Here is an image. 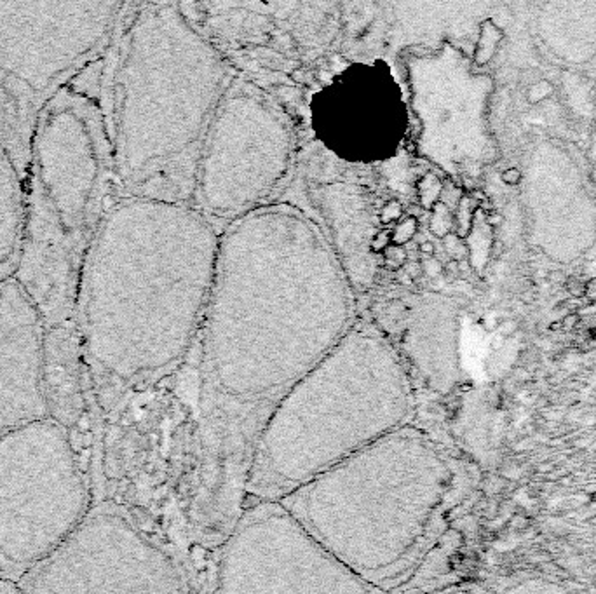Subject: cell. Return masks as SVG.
<instances>
[{"label": "cell", "mask_w": 596, "mask_h": 594, "mask_svg": "<svg viewBox=\"0 0 596 594\" xmlns=\"http://www.w3.org/2000/svg\"><path fill=\"white\" fill-rule=\"evenodd\" d=\"M354 310L356 291L306 210L270 203L223 228L199 333L185 492L194 539L223 542L267 420L349 333Z\"/></svg>", "instance_id": "cell-1"}, {"label": "cell", "mask_w": 596, "mask_h": 594, "mask_svg": "<svg viewBox=\"0 0 596 594\" xmlns=\"http://www.w3.org/2000/svg\"><path fill=\"white\" fill-rule=\"evenodd\" d=\"M220 230L194 204L120 197L106 207L79 290L84 354L117 392L178 370L199 338Z\"/></svg>", "instance_id": "cell-2"}, {"label": "cell", "mask_w": 596, "mask_h": 594, "mask_svg": "<svg viewBox=\"0 0 596 594\" xmlns=\"http://www.w3.org/2000/svg\"><path fill=\"white\" fill-rule=\"evenodd\" d=\"M236 73L178 4H143L112 79L113 173L124 197L194 204L206 134Z\"/></svg>", "instance_id": "cell-3"}, {"label": "cell", "mask_w": 596, "mask_h": 594, "mask_svg": "<svg viewBox=\"0 0 596 594\" xmlns=\"http://www.w3.org/2000/svg\"><path fill=\"white\" fill-rule=\"evenodd\" d=\"M458 479L450 453L408 424L281 504L344 565L391 594L417 573L443 532Z\"/></svg>", "instance_id": "cell-4"}, {"label": "cell", "mask_w": 596, "mask_h": 594, "mask_svg": "<svg viewBox=\"0 0 596 594\" xmlns=\"http://www.w3.org/2000/svg\"><path fill=\"white\" fill-rule=\"evenodd\" d=\"M415 385L373 321H356L267 420L253 453L244 505L281 502L317 476L411 424Z\"/></svg>", "instance_id": "cell-5"}, {"label": "cell", "mask_w": 596, "mask_h": 594, "mask_svg": "<svg viewBox=\"0 0 596 594\" xmlns=\"http://www.w3.org/2000/svg\"><path fill=\"white\" fill-rule=\"evenodd\" d=\"M91 511L68 431L42 418L0 434V568L25 575Z\"/></svg>", "instance_id": "cell-6"}, {"label": "cell", "mask_w": 596, "mask_h": 594, "mask_svg": "<svg viewBox=\"0 0 596 594\" xmlns=\"http://www.w3.org/2000/svg\"><path fill=\"white\" fill-rule=\"evenodd\" d=\"M295 163V133L284 110L253 82L236 77L206 134L194 206L218 228L270 204Z\"/></svg>", "instance_id": "cell-7"}, {"label": "cell", "mask_w": 596, "mask_h": 594, "mask_svg": "<svg viewBox=\"0 0 596 594\" xmlns=\"http://www.w3.org/2000/svg\"><path fill=\"white\" fill-rule=\"evenodd\" d=\"M215 594H387L310 535L281 502H253L218 547Z\"/></svg>", "instance_id": "cell-8"}, {"label": "cell", "mask_w": 596, "mask_h": 594, "mask_svg": "<svg viewBox=\"0 0 596 594\" xmlns=\"http://www.w3.org/2000/svg\"><path fill=\"white\" fill-rule=\"evenodd\" d=\"M18 584L21 594H189L171 551L110 504L93 509Z\"/></svg>", "instance_id": "cell-9"}, {"label": "cell", "mask_w": 596, "mask_h": 594, "mask_svg": "<svg viewBox=\"0 0 596 594\" xmlns=\"http://www.w3.org/2000/svg\"><path fill=\"white\" fill-rule=\"evenodd\" d=\"M323 145L351 164H373L403 142L408 103L393 73L380 65H354L328 84L313 105Z\"/></svg>", "instance_id": "cell-10"}, {"label": "cell", "mask_w": 596, "mask_h": 594, "mask_svg": "<svg viewBox=\"0 0 596 594\" xmlns=\"http://www.w3.org/2000/svg\"><path fill=\"white\" fill-rule=\"evenodd\" d=\"M464 70L462 55L448 44L434 51H411L404 58L408 110L418 124V152L458 178L471 176L478 167L465 142V93L471 80Z\"/></svg>", "instance_id": "cell-11"}, {"label": "cell", "mask_w": 596, "mask_h": 594, "mask_svg": "<svg viewBox=\"0 0 596 594\" xmlns=\"http://www.w3.org/2000/svg\"><path fill=\"white\" fill-rule=\"evenodd\" d=\"M46 323L21 284H0V434L48 418L42 396Z\"/></svg>", "instance_id": "cell-12"}, {"label": "cell", "mask_w": 596, "mask_h": 594, "mask_svg": "<svg viewBox=\"0 0 596 594\" xmlns=\"http://www.w3.org/2000/svg\"><path fill=\"white\" fill-rule=\"evenodd\" d=\"M450 301L431 293H413L378 305L375 321L403 359L411 380L447 394L457 382V362L440 319Z\"/></svg>", "instance_id": "cell-13"}, {"label": "cell", "mask_w": 596, "mask_h": 594, "mask_svg": "<svg viewBox=\"0 0 596 594\" xmlns=\"http://www.w3.org/2000/svg\"><path fill=\"white\" fill-rule=\"evenodd\" d=\"M316 223L333 248L354 291L371 288L377 276L373 239L377 232L370 190L356 181H326L309 189Z\"/></svg>", "instance_id": "cell-14"}, {"label": "cell", "mask_w": 596, "mask_h": 594, "mask_svg": "<svg viewBox=\"0 0 596 594\" xmlns=\"http://www.w3.org/2000/svg\"><path fill=\"white\" fill-rule=\"evenodd\" d=\"M84 347L77 328L68 323L46 330L42 355V396L48 418L65 431L82 422L88 401L84 385Z\"/></svg>", "instance_id": "cell-15"}, {"label": "cell", "mask_w": 596, "mask_h": 594, "mask_svg": "<svg viewBox=\"0 0 596 594\" xmlns=\"http://www.w3.org/2000/svg\"><path fill=\"white\" fill-rule=\"evenodd\" d=\"M23 176L12 157L0 147V284L15 277L26 223Z\"/></svg>", "instance_id": "cell-16"}, {"label": "cell", "mask_w": 596, "mask_h": 594, "mask_svg": "<svg viewBox=\"0 0 596 594\" xmlns=\"http://www.w3.org/2000/svg\"><path fill=\"white\" fill-rule=\"evenodd\" d=\"M505 594H570L564 586L548 579L520 580L509 587Z\"/></svg>", "instance_id": "cell-17"}, {"label": "cell", "mask_w": 596, "mask_h": 594, "mask_svg": "<svg viewBox=\"0 0 596 594\" xmlns=\"http://www.w3.org/2000/svg\"><path fill=\"white\" fill-rule=\"evenodd\" d=\"M433 218H431V230H433L436 236L447 237L450 232V223H451V214L448 211V207L445 204L438 203L433 207Z\"/></svg>", "instance_id": "cell-18"}, {"label": "cell", "mask_w": 596, "mask_h": 594, "mask_svg": "<svg viewBox=\"0 0 596 594\" xmlns=\"http://www.w3.org/2000/svg\"><path fill=\"white\" fill-rule=\"evenodd\" d=\"M422 181H424L420 190L422 204H424L425 207H431V206L434 207L438 204V197H440L441 194L440 180H438L436 176H433V174H429V176L424 178Z\"/></svg>", "instance_id": "cell-19"}, {"label": "cell", "mask_w": 596, "mask_h": 594, "mask_svg": "<svg viewBox=\"0 0 596 594\" xmlns=\"http://www.w3.org/2000/svg\"><path fill=\"white\" fill-rule=\"evenodd\" d=\"M415 232H417V221H415V218H407V220L401 221L396 227V230H394V243H408V241L415 236Z\"/></svg>", "instance_id": "cell-20"}, {"label": "cell", "mask_w": 596, "mask_h": 594, "mask_svg": "<svg viewBox=\"0 0 596 594\" xmlns=\"http://www.w3.org/2000/svg\"><path fill=\"white\" fill-rule=\"evenodd\" d=\"M445 272V265L441 263L436 258H427V260L422 261V274H424L427 279H438Z\"/></svg>", "instance_id": "cell-21"}, {"label": "cell", "mask_w": 596, "mask_h": 594, "mask_svg": "<svg viewBox=\"0 0 596 594\" xmlns=\"http://www.w3.org/2000/svg\"><path fill=\"white\" fill-rule=\"evenodd\" d=\"M386 257H393V260H386V265L389 268H400L401 265L404 263V260H407V254L401 250H387Z\"/></svg>", "instance_id": "cell-22"}, {"label": "cell", "mask_w": 596, "mask_h": 594, "mask_svg": "<svg viewBox=\"0 0 596 594\" xmlns=\"http://www.w3.org/2000/svg\"><path fill=\"white\" fill-rule=\"evenodd\" d=\"M0 594H21L18 580L0 579Z\"/></svg>", "instance_id": "cell-23"}, {"label": "cell", "mask_w": 596, "mask_h": 594, "mask_svg": "<svg viewBox=\"0 0 596 594\" xmlns=\"http://www.w3.org/2000/svg\"><path fill=\"white\" fill-rule=\"evenodd\" d=\"M584 286L586 283L579 281L577 277H572V279L567 281V290L570 291L572 297H582L584 295Z\"/></svg>", "instance_id": "cell-24"}, {"label": "cell", "mask_w": 596, "mask_h": 594, "mask_svg": "<svg viewBox=\"0 0 596 594\" xmlns=\"http://www.w3.org/2000/svg\"><path fill=\"white\" fill-rule=\"evenodd\" d=\"M502 180H504L507 185H516L518 181L521 180V173L518 169H514V167H511V169L502 173Z\"/></svg>", "instance_id": "cell-25"}, {"label": "cell", "mask_w": 596, "mask_h": 594, "mask_svg": "<svg viewBox=\"0 0 596 594\" xmlns=\"http://www.w3.org/2000/svg\"><path fill=\"white\" fill-rule=\"evenodd\" d=\"M577 323H579V315L575 314V312H572V314L565 315V317L561 319V328H564V330H572V328L577 326Z\"/></svg>", "instance_id": "cell-26"}, {"label": "cell", "mask_w": 596, "mask_h": 594, "mask_svg": "<svg viewBox=\"0 0 596 594\" xmlns=\"http://www.w3.org/2000/svg\"><path fill=\"white\" fill-rule=\"evenodd\" d=\"M584 297L588 298V301L596 300V279H591V281H588V283H586Z\"/></svg>", "instance_id": "cell-27"}, {"label": "cell", "mask_w": 596, "mask_h": 594, "mask_svg": "<svg viewBox=\"0 0 596 594\" xmlns=\"http://www.w3.org/2000/svg\"><path fill=\"white\" fill-rule=\"evenodd\" d=\"M418 250H420V253L425 254L427 258H433L434 251H436V246H434V243H431V241H424V243H420Z\"/></svg>", "instance_id": "cell-28"}, {"label": "cell", "mask_w": 596, "mask_h": 594, "mask_svg": "<svg viewBox=\"0 0 596 594\" xmlns=\"http://www.w3.org/2000/svg\"><path fill=\"white\" fill-rule=\"evenodd\" d=\"M424 594H473L465 589H445V591H434V593H424Z\"/></svg>", "instance_id": "cell-29"}, {"label": "cell", "mask_w": 596, "mask_h": 594, "mask_svg": "<svg viewBox=\"0 0 596 594\" xmlns=\"http://www.w3.org/2000/svg\"><path fill=\"white\" fill-rule=\"evenodd\" d=\"M445 270H448V272H450V274H454V276H457L458 270H460V265H458V261H457V260H451L450 263H448L447 267H445Z\"/></svg>", "instance_id": "cell-30"}, {"label": "cell", "mask_w": 596, "mask_h": 594, "mask_svg": "<svg viewBox=\"0 0 596 594\" xmlns=\"http://www.w3.org/2000/svg\"><path fill=\"white\" fill-rule=\"evenodd\" d=\"M549 279H551V283H565V276L561 272H551Z\"/></svg>", "instance_id": "cell-31"}, {"label": "cell", "mask_w": 596, "mask_h": 594, "mask_svg": "<svg viewBox=\"0 0 596 594\" xmlns=\"http://www.w3.org/2000/svg\"><path fill=\"white\" fill-rule=\"evenodd\" d=\"M501 328L504 330V333H511L513 330H516V323L514 321H505L504 324H501Z\"/></svg>", "instance_id": "cell-32"}]
</instances>
